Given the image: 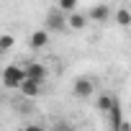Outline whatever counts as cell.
Segmentation results:
<instances>
[{"instance_id":"1","label":"cell","mask_w":131,"mask_h":131,"mask_svg":"<svg viewBox=\"0 0 131 131\" xmlns=\"http://www.w3.org/2000/svg\"><path fill=\"white\" fill-rule=\"evenodd\" d=\"M44 26H46L51 34L67 31V28H70V13H64L59 5H54V8L46 13V18H44Z\"/></svg>"},{"instance_id":"2","label":"cell","mask_w":131,"mask_h":131,"mask_svg":"<svg viewBox=\"0 0 131 131\" xmlns=\"http://www.w3.org/2000/svg\"><path fill=\"white\" fill-rule=\"evenodd\" d=\"M26 67H18V64H8V67L3 70V88L8 90H18L21 82L26 80Z\"/></svg>"},{"instance_id":"3","label":"cell","mask_w":131,"mask_h":131,"mask_svg":"<svg viewBox=\"0 0 131 131\" xmlns=\"http://www.w3.org/2000/svg\"><path fill=\"white\" fill-rule=\"evenodd\" d=\"M93 93H95V82H93L90 77H77V80L72 82V95H75V98L85 100V98H90Z\"/></svg>"},{"instance_id":"4","label":"cell","mask_w":131,"mask_h":131,"mask_svg":"<svg viewBox=\"0 0 131 131\" xmlns=\"http://www.w3.org/2000/svg\"><path fill=\"white\" fill-rule=\"evenodd\" d=\"M88 16H90V21L93 23H108L111 18H113V8L111 5H105V3H98V5H93L90 10H88Z\"/></svg>"},{"instance_id":"5","label":"cell","mask_w":131,"mask_h":131,"mask_svg":"<svg viewBox=\"0 0 131 131\" xmlns=\"http://www.w3.org/2000/svg\"><path fill=\"white\" fill-rule=\"evenodd\" d=\"M49 34H51V31H49L46 26H44V28H36V31L28 36V46H31L34 51H41V49L49 44Z\"/></svg>"},{"instance_id":"6","label":"cell","mask_w":131,"mask_h":131,"mask_svg":"<svg viewBox=\"0 0 131 131\" xmlns=\"http://www.w3.org/2000/svg\"><path fill=\"white\" fill-rule=\"evenodd\" d=\"M41 88H44V82H39V80H34V77H26V80L21 82V88H18V90H21V95H23V98H39V95L44 93Z\"/></svg>"},{"instance_id":"7","label":"cell","mask_w":131,"mask_h":131,"mask_svg":"<svg viewBox=\"0 0 131 131\" xmlns=\"http://www.w3.org/2000/svg\"><path fill=\"white\" fill-rule=\"evenodd\" d=\"M88 23H90L88 13H82V10H72L70 13V31H82V28H88Z\"/></svg>"},{"instance_id":"8","label":"cell","mask_w":131,"mask_h":131,"mask_svg":"<svg viewBox=\"0 0 131 131\" xmlns=\"http://www.w3.org/2000/svg\"><path fill=\"white\" fill-rule=\"evenodd\" d=\"M105 116L111 118V126H113V128H128V123L123 121V111H121V105H118V103H116Z\"/></svg>"},{"instance_id":"9","label":"cell","mask_w":131,"mask_h":131,"mask_svg":"<svg viewBox=\"0 0 131 131\" xmlns=\"http://www.w3.org/2000/svg\"><path fill=\"white\" fill-rule=\"evenodd\" d=\"M26 75L34 77V80H39V82H46V67H44V64H39V62L26 64Z\"/></svg>"},{"instance_id":"10","label":"cell","mask_w":131,"mask_h":131,"mask_svg":"<svg viewBox=\"0 0 131 131\" xmlns=\"http://www.w3.org/2000/svg\"><path fill=\"white\" fill-rule=\"evenodd\" d=\"M113 18H116V23H118L121 28H131V10H128V8H116Z\"/></svg>"},{"instance_id":"11","label":"cell","mask_w":131,"mask_h":131,"mask_svg":"<svg viewBox=\"0 0 131 131\" xmlns=\"http://www.w3.org/2000/svg\"><path fill=\"white\" fill-rule=\"evenodd\" d=\"M116 103H118V100H116V98H113L111 93H103V95L98 98V111H103V113H108V111H111V108H113Z\"/></svg>"},{"instance_id":"12","label":"cell","mask_w":131,"mask_h":131,"mask_svg":"<svg viewBox=\"0 0 131 131\" xmlns=\"http://www.w3.org/2000/svg\"><path fill=\"white\" fill-rule=\"evenodd\" d=\"M13 44H16V36L13 34H3V36H0V51H3V54H8L10 49H13Z\"/></svg>"},{"instance_id":"13","label":"cell","mask_w":131,"mask_h":131,"mask_svg":"<svg viewBox=\"0 0 131 131\" xmlns=\"http://www.w3.org/2000/svg\"><path fill=\"white\" fill-rule=\"evenodd\" d=\"M57 5H59L64 13H72V10L80 8V0H57Z\"/></svg>"}]
</instances>
